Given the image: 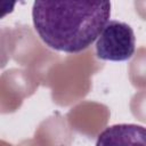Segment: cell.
Wrapping results in <instances>:
<instances>
[{
  "instance_id": "cell-3",
  "label": "cell",
  "mask_w": 146,
  "mask_h": 146,
  "mask_svg": "<svg viewBox=\"0 0 146 146\" xmlns=\"http://www.w3.org/2000/svg\"><path fill=\"white\" fill-rule=\"evenodd\" d=\"M143 144L146 145V128L138 124H115L107 127L98 135L96 145Z\"/></svg>"
},
{
  "instance_id": "cell-2",
  "label": "cell",
  "mask_w": 146,
  "mask_h": 146,
  "mask_svg": "<svg viewBox=\"0 0 146 146\" xmlns=\"http://www.w3.org/2000/svg\"><path fill=\"white\" fill-rule=\"evenodd\" d=\"M136 38L133 30L124 22L108 21L96 41V55L99 59L123 62L132 57Z\"/></svg>"
},
{
  "instance_id": "cell-1",
  "label": "cell",
  "mask_w": 146,
  "mask_h": 146,
  "mask_svg": "<svg viewBox=\"0 0 146 146\" xmlns=\"http://www.w3.org/2000/svg\"><path fill=\"white\" fill-rule=\"evenodd\" d=\"M111 17V0H34V30L49 48L67 54L87 49Z\"/></svg>"
}]
</instances>
